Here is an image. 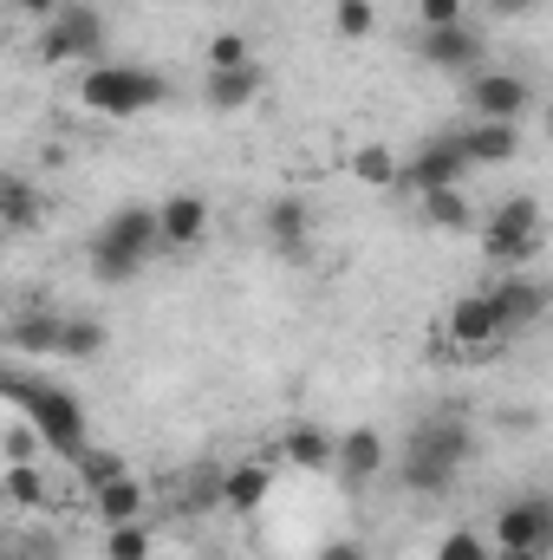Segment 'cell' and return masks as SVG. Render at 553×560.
<instances>
[{"instance_id": "obj_37", "label": "cell", "mask_w": 553, "mask_h": 560, "mask_svg": "<svg viewBox=\"0 0 553 560\" xmlns=\"http://www.w3.org/2000/svg\"><path fill=\"white\" fill-rule=\"evenodd\" d=\"M313 560H365V548H358V541H326Z\"/></svg>"}, {"instance_id": "obj_17", "label": "cell", "mask_w": 553, "mask_h": 560, "mask_svg": "<svg viewBox=\"0 0 553 560\" xmlns=\"http://www.w3.org/2000/svg\"><path fill=\"white\" fill-rule=\"evenodd\" d=\"M92 509H98V522H105V528H118V522H143L150 489L125 469V476H111V482H98V489H92Z\"/></svg>"}, {"instance_id": "obj_18", "label": "cell", "mask_w": 553, "mask_h": 560, "mask_svg": "<svg viewBox=\"0 0 553 560\" xmlns=\"http://www.w3.org/2000/svg\"><path fill=\"white\" fill-rule=\"evenodd\" d=\"M46 222V196L26 176H0V235H33Z\"/></svg>"}, {"instance_id": "obj_27", "label": "cell", "mask_w": 553, "mask_h": 560, "mask_svg": "<svg viewBox=\"0 0 553 560\" xmlns=\"http://www.w3.org/2000/svg\"><path fill=\"white\" fill-rule=\"evenodd\" d=\"M150 548H156L150 522H118V528H105V560H150Z\"/></svg>"}, {"instance_id": "obj_13", "label": "cell", "mask_w": 553, "mask_h": 560, "mask_svg": "<svg viewBox=\"0 0 553 560\" xmlns=\"http://www.w3.org/2000/svg\"><path fill=\"white\" fill-rule=\"evenodd\" d=\"M202 235H209V202L202 196L176 189V196L156 202V248H196Z\"/></svg>"}, {"instance_id": "obj_25", "label": "cell", "mask_w": 553, "mask_h": 560, "mask_svg": "<svg viewBox=\"0 0 553 560\" xmlns=\"http://www.w3.org/2000/svg\"><path fill=\"white\" fill-rule=\"evenodd\" d=\"M416 202H423V222H430V229H449V235L475 229V209H469V196H462V189H423Z\"/></svg>"}, {"instance_id": "obj_30", "label": "cell", "mask_w": 553, "mask_h": 560, "mask_svg": "<svg viewBox=\"0 0 553 560\" xmlns=\"http://www.w3.org/2000/svg\"><path fill=\"white\" fill-rule=\"evenodd\" d=\"M332 26H339V39H365L378 26V7L372 0H332Z\"/></svg>"}, {"instance_id": "obj_32", "label": "cell", "mask_w": 553, "mask_h": 560, "mask_svg": "<svg viewBox=\"0 0 553 560\" xmlns=\"http://www.w3.org/2000/svg\"><path fill=\"white\" fill-rule=\"evenodd\" d=\"M436 560H495V548H489V535H475V528H449V535L436 541Z\"/></svg>"}, {"instance_id": "obj_19", "label": "cell", "mask_w": 553, "mask_h": 560, "mask_svg": "<svg viewBox=\"0 0 553 560\" xmlns=\"http://www.w3.org/2000/svg\"><path fill=\"white\" fill-rule=\"evenodd\" d=\"M261 229H268V242H274L280 255H299L306 235H313V209H306V196H274L268 215H261Z\"/></svg>"}, {"instance_id": "obj_7", "label": "cell", "mask_w": 553, "mask_h": 560, "mask_svg": "<svg viewBox=\"0 0 553 560\" xmlns=\"http://www.w3.org/2000/svg\"><path fill=\"white\" fill-rule=\"evenodd\" d=\"M534 105V85L508 66H475L469 72V118L475 125H521Z\"/></svg>"}, {"instance_id": "obj_34", "label": "cell", "mask_w": 553, "mask_h": 560, "mask_svg": "<svg viewBox=\"0 0 553 560\" xmlns=\"http://www.w3.org/2000/svg\"><path fill=\"white\" fill-rule=\"evenodd\" d=\"M183 509H222V495H215V476H209V469L183 482Z\"/></svg>"}, {"instance_id": "obj_14", "label": "cell", "mask_w": 553, "mask_h": 560, "mask_svg": "<svg viewBox=\"0 0 553 560\" xmlns=\"http://www.w3.org/2000/svg\"><path fill=\"white\" fill-rule=\"evenodd\" d=\"M443 332H449V346H456V352H495V346H508L482 293H462V300L449 306V319H443Z\"/></svg>"}, {"instance_id": "obj_3", "label": "cell", "mask_w": 553, "mask_h": 560, "mask_svg": "<svg viewBox=\"0 0 553 560\" xmlns=\"http://www.w3.org/2000/svg\"><path fill=\"white\" fill-rule=\"evenodd\" d=\"M150 255H156V209H150V202H125V209H111V215L98 222L92 248H85L92 280H105V287L138 280Z\"/></svg>"}, {"instance_id": "obj_38", "label": "cell", "mask_w": 553, "mask_h": 560, "mask_svg": "<svg viewBox=\"0 0 553 560\" xmlns=\"http://www.w3.org/2000/svg\"><path fill=\"white\" fill-rule=\"evenodd\" d=\"M0 560H46V555H33V541H0Z\"/></svg>"}, {"instance_id": "obj_1", "label": "cell", "mask_w": 553, "mask_h": 560, "mask_svg": "<svg viewBox=\"0 0 553 560\" xmlns=\"http://www.w3.org/2000/svg\"><path fill=\"white\" fill-rule=\"evenodd\" d=\"M475 456V430L462 418H423L404 436V463H398V482L411 489V495H443L456 476H462V463Z\"/></svg>"}, {"instance_id": "obj_16", "label": "cell", "mask_w": 553, "mask_h": 560, "mask_svg": "<svg viewBox=\"0 0 553 560\" xmlns=\"http://www.w3.org/2000/svg\"><path fill=\"white\" fill-rule=\"evenodd\" d=\"M215 495H222V509L255 515V509L274 495V469H268V463H235V469H222V476H215Z\"/></svg>"}, {"instance_id": "obj_33", "label": "cell", "mask_w": 553, "mask_h": 560, "mask_svg": "<svg viewBox=\"0 0 553 560\" xmlns=\"http://www.w3.org/2000/svg\"><path fill=\"white\" fill-rule=\"evenodd\" d=\"M469 20V0H416V26L436 33V26H462Z\"/></svg>"}, {"instance_id": "obj_23", "label": "cell", "mask_w": 553, "mask_h": 560, "mask_svg": "<svg viewBox=\"0 0 553 560\" xmlns=\"http://www.w3.org/2000/svg\"><path fill=\"white\" fill-rule=\"evenodd\" d=\"M39 502H46V476H39V463H7V469H0V509L33 515Z\"/></svg>"}, {"instance_id": "obj_28", "label": "cell", "mask_w": 553, "mask_h": 560, "mask_svg": "<svg viewBox=\"0 0 553 560\" xmlns=\"http://www.w3.org/2000/svg\"><path fill=\"white\" fill-rule=\"evenodd\" d=\"M235 66H255V46H248V33H215L209 39V72H235Z\"/></svg>"}, {"instance_id": "obj_9", "label": "cell", "mask_w": 553, "mask_h": 560, "mask_svg": "<svg viewBox=\"0 0 553 560\" xmlns=\"http://www.w3.org/2000/svg\"><path fill=\"white\" fill-rule=\"evenodd\" d=\"M495 541L502 555H548L553 548V502L548 495H521L495 515Z\"/></svg>"}, {"instance_id": "obj_12", "label": "cell", "mask_w": 553, "mask_h": 560, "mask_svg": "<svg viewBox=\"0 0 553 560\" xmlns=\"http://www.w3.org/2000/svg\"><path fill=\"white\" fill-rule=\"evenodd\" d=\"M416 52H423V66H436V72H475L482 59H489V46H482V33L462 20V26H436V33H416Z\"/></svg>"}, {"instance_id": "obj_4", "label": "cell", "mask_w": 553, "mask_h": 560, "mask_svg": "<svg viewBox=\"0 0 553 560\" xmlns=\"http://www.w3.org/2000/svg\"><path fill=\"white\" fill-rule=\"evenodd\" d=\"M20 418L33 423V430H39V443H46V450H59L66 463H72V456L92 443V436H85V405H79L66 385H52V378H39V385L26 392Z\"/></svg>"}, {"instance_id": "obj_10", "label": "cell", "mask_w": 553, "mask_h": 560, "mask_svg": "<svg viewBox=\"0 0 553 560\" xmlns=\"http://www.w3.org/2000/svg\"><path fill=\"white\" fill-rule=\"evenodd\" d=\"M462 183H469V156H462L456 131L430 138L411 163H404V176H398V189H416V196H423V189H462Z\"/></svg>"}, {"instance_id": "obj_11", "label": "cell", "mask_w": 553, "mask_h": 560, "mask_svg": "<svg viewBox=\"0 0 553 560\" xmlns=\"http://www.w3.org/2000/svg\"><path fill=\"white\" fill-rule=\"evenodd\" d=\"M332 469L345 476V489H365V482H378V476L391 469V443H385V430L358 423V430L332 436Z\"/></svg>"}, {"instance_id": "obj_2", "label": "cell", "mask_w": 553, "mask_h": 560, "mask_svg": "<svg viewBox=\"0 0 553 560\" xmlns=\"http://www.w3.org/2000/svg\"><path fill=\"white\" fill-rule=\"evenodd\" d=\"M176 98V85L156 72V66H85L79 72V105L92 118H143V112H163Z\"/></svg>"}, {"instance_id": "obj_35", "label": "cell", "mask_w": 553, "mask_h": 560, "mask_svg": "<svg viewBox=\"0 0 553 560\" xmlns=\"http://www.w3.org/2000/svg\"><path fill=\"white\" fill-rule=\"evenodd\" d=\"M489 7V20H534L541 13V0H482Z\"/></svg>"}, {"instance_id": "obj_31", "label": "cell", "mask_w": 553, "mask_h": 560, "mask_svg": "<svg viewBox=\"0 0 553 560\" xmlns=\"http://www.w3.org/2000/svg\"><path fill=\"white\" fill-rule=\"evenodd\" d=\"M0 456H7V463H39V456H46V443H39V430H33V423L20 418V423H7V430H0Z\"/></svg>"}, {"instance_id": "obj_24", "label": "cell", "mask_w": 553, "mask_h": 560, "mask_svg": "<svg viewBox=\"0 0 553 560\" xmlns=\"http://www.w3.org/2000/svg\"><path fill=\"white\" fill-rule=\"evenodd\" d=\"M352 176H358L365 189H398L404 163H398V150H391V143H358V150H352Z\"/></svg>"}, {"instance_id": "obj_22", "label": "cell", "mask_w": 553, "mask_h": 560, "mask_svg": "<svg viewBox=\"0 0 553 560\" xmlns=\"http://www.w3.org/2000/svg\"><path fill=\"white\" fill-rule=\"evenodd\" d=\"M280 456H286L293 469H332V430H319V423H286Z\"/></svg>"}, {"instance_id": "obj_5", "label": "cell", "mask_w": 553, "mask_h": 560, "mask_svg": "<svg viewBox=\"0 0 553 560\" xmlns=\"http://www.w3.org/2000/svg\"><path fill=\"white\" fill-rule=\"evenodd\" d=\"M534 248H541V196H508V202L489 215V229H482V255H489L502 275H515Z\"/></svg>"}, {"instance_id": "obj_15", "label": "cell", "mask_w": 553, "mask_h": 560, "mask_svg": "<svg viewBox=\"0 0 553 560\" xmlns=\"http://www.w3.org/2000/svg\"><path fill=\"white\" fill-rule=\"evenodd\" d=\"M469 170H495V163H515L521 156V125H462L456 131Z\"/></svg>"}, {"instance_id": "obj_29", "label": "cell", "mask_w": 553, "mask_h": 560, "mask_svg": "<svg viewBox=\"0 0 553 560\" xmlns=\"http://www.w3.org/2000/svg\"><path fill=\"white\" fill-rule=\"evenodd\" d=\"M72 469H79V489H98V482H111V476H125V456H111V450H79L72 456Z\"/></svg>"}, {"instance_id": "obj_8", "label": "cell", "mask_w": 553, "mask_h": 560, "mask_svg": "<svg viewBox=\"0 0 553 560\" xmlns=\"http://www.w3.org/2000/svg\"><path fill=\"white\" fill-rule=\"evenodd\" d=\"M482 300H489V313H495L502 339L534 332V326L548 319V287H541V280H528V275H502L495 287H482Z\"/></svg>"}, {"instance_id": "obj_36", "label": "cell", "mask_w": 553, "mask_h": 560, "mask_svg": "<svg viewBox=\"0 0 553 560\" xmlns=\"http://www.w3.org/2000/svg\"><path fill=\"white\" fill-rule=\"evenodd\" d=\"M7 7H13L20 20H33V26H46V20H52V13H59L66 0H7Z\"/></svg>"}, {"instance_id": "obj_39", "label": "cell", "mask_w": 553, "mask_h": 560, "mask_svg": "<svg viewBox=\"0 0 553 560\" xmlns=\"http://www.w3.org/2000/svg\"><path fill=\"white\" fill-rule=\"evenodd\" d=\"M502 560H548V555H502Z\"/></svg>"}, {"instance_id": "obj_26", "label": "cell", "mask_w": 553, "mask_h": 560, "mask_svg": "<svg viewBox=\"0 0 553 560\" xmlns=\"http://www.w3.org/2000/svg\"><path fill=\"white\" fill-rule=\"evenodd\" d=\"M105 352V319L79 313V319H59V359H98Z\"/></svg>"}, {"instance_id": "obj_6", "label": "cell", "mask_w": 553, "mask_h": 560, "mask_svg": "<svg viewBox=\"0 0 553 560\" xmlns=\"http://www.w3.org/2000/svg\"><path fill=\"white\" fill-rule=\"evenodd\" d=\"M105 52V20L98 7H59L46 26H39V59L46 66H98Z\"/></svg>"}, {"instance_id": "obj_20", "label": "cell", "mask_w": 553, "mask_h": 560, "mask_svg": "<svg viewBox=\"0 0 553 560\" xmlns=\"http://www.w3.org/2000/svg\"><path fill=\"white\" fill-rule=\"evenodd\" d=\"M261 98V66H235V72H209L202 79V105L209 112H248Z\"/></svg>"}, {"instance_id": "obj_21", "label": "cell", "mask_w": 553, "mask_h": 560, "mask_svg": "<svg viewBox=\"0 0 553 560\" xmlns=\"http://www.w3.org/2000/svg\"><path fill=\"white\" fill-rule=\"evenodd\" d=\"M7 346L20 359H59V313H20L7 326Z\"/></svg>"}]
</instances>
